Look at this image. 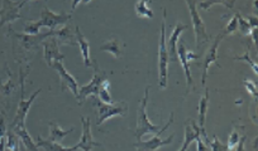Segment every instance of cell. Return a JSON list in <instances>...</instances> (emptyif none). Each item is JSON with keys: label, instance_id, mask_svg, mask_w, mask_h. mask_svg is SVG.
Wrapping results in <instances>:
<instances>
[{"label": "cell", "instance_id": "cell-15", "mask_svg": "<svg viewBox=\"0 0 258 151\" xmlns=\"http://www.w3.org/2000/svg\"><path fill=\"white\" fill-rule=\"evenodd\" d=\"M188 27L186 24L182 23H177L176 27L173 28L172 34H171L170 39L166 42V48H167V53H168V62H177V51H176V47H177V42H178V37L180 34L182 33L183 31H186Z\"/></svg>", "mask_w": 258, "mask_h": 151}, {"label": "cell", "instance_id": "cell-30", "mask_svg": "<svg viewBox=\"0 0 258 151\" xmlns=\"http://www.w3.org/2000/svg\"><path fill=\"white\" fill-rule=\"evenodd\" d=\"M239 138H240V136H239V133H238V131L237 130H233L232 133H230L229 138H228L227 150L228 151L233 150V148H234L235 146H237V143L239 142Z\"/></svg>", "mask_w": 258, "mask_h": 151}, {"label": "cell", "instance_id": "cell-24", "mask_svg": "<svg viewBox=\"0 0 258 151\" xmlns=\"http://www.w3.org/2000/svg\"><path fill=\"white\" fill-rule=\"evenodd\" d=\"M100 51L104 52H109V53L113 54L116 59H120L123 53H121V49H120V43L116 38H111L109 41H106L103 46L100 47Z\"/></svg>", "mask_w": 258, "mask_h": 151}, {"label": "cell", "instance_id": "cell-34", "mask_svg": "<svg viewBox=\"0 0 258 151\" xmlns=\"http://www.w3.org/2000/svg\"><path fill=\"white\" fill-rule=\"evenodd\" d=\"M7 133V122H6V115L4 112L0 113V138L4 137Z\"/></svg>", "mask_w": 258, "mask_h": 151}, {"label": "cell", "instance_id": "cell-20", "mask_svg": "<svg viewBox=\"0 0 258 151\" xmlns=\"http://www.w3.org/2000/svg\"><path fill=\"white\" fill-rule=\"evenodd\" d=\"M36 145L38 146V147L43 148L44 151H76V150H79L78 143H76L74 147H64V146H62L61 143H58V142H54V141H51V140H44L41 135L37 136Z\"/></svg>", "mask_w": 258, "mask_h": 151}, {"label": "cell", "instance_id": "cell-36", "mask_svg": "<svg viewBox=\"0 0 258 151\" xmlns=\"http://www.w3.org/2000/svg\"><path fill=\"white\" fill-rule=\"evenodd\" d=\"M195 141L198 142V151H209V148L207 147V143L203 141V138L200 137V136Z\"/></svg>", "mask_w": 258, "mask_h": 151}, {"label": "cell", "instance_id": "cell-12", "mask_svg": "<svg viewBox=\"0 0 258 151\" xmlns=\"http://www.w3.org/2000/svg\"><path fill=\"white\" fill-rule=\"evenodd\" d=\"M52 68L56 69L58 72V76H59V81H61V91L66 90H70L71 92L74 93L76 98H79V85H78V81L75 80L74 76H71L70 73L68 72V69L64 68L63 63L62 62H57V63L53 64Z\"/></svg>", "mask_w": 258, "mask_h": 151}, {"label": "cell", "instance_id": "cell-4", "mask_svg": "<svg viewBox=\"0 0 258 151\" xmlns=\"http://www.w3.org/2000/svg\"><path fill=\"white\" fill-rule=\"evenodd\" d=\"M166 16L167 12L163 9L162 28H161L160 47H158V72H160V87H167V68H168V53L166 48Z\"/></svg>", "mask_w": 258, "mask_h": 151}, {"label": "cell", "instance_id": "cell-27", "mask_svg": "<svg viewBox=\"0 0 258 151\" xmlns=\"http://www.w3.org/2000/svg\"><path fill=\"white\" fill-rule=\"evenodd\" d=\"M7 147L11 151H19V137L13 130L7 131Z\"/></svg>", "mask_w": 258, "mask_h": 151}, {"label": "cell", "instance_id": "cell-1", "mask_svg": "<svg viewBox=\"0 0 258 151\" xmlns=\"http://www.w3.org/2000/svg\"><path fill=\"white\" fill-rule=\"evenodd\" d=\"M148 95H150V86H147L145 90V96L141 100L140 108H138V117H137V128H136V137L138 140H142L143 136L146 133L150 132H158L163 128L161 125H153L150 121L147 116V102H148Z\"/></svg>", "mask_w": 258, "mask_h": 151}, {"label": "cell", "instance_id": "cell-13", "mask_svg": "<svg viewBox=\"0 0 258 151\" xmlns=\"http://www.w3.org/2000/svg\"><path fill=\"white\" fill-rule=\"evenodd\" d=\"M224 38L222 36V33L219 34L218 37H215L214 41H213L212 46H210L209 51L207 52L204 57V62H203V76H202V85H205V81H207V76H208V71H209V67L210 64L213 63H217V59H218V47H219L220 41ZM218 64V63H217ZM218 67H220L218 64Z\"/></svg>", "mask_w": 258, "mask_h": 151}, {"label": "cell", "instance_id": "cell-22", "mask_svg": "<svg viewBox=\"0 0 258 151\" xmlns=\"http://www.w3.org/2000/svg\"><path fill=\"white\" fill-rule=\"evenodd\" d=\"M53 37L57 39L59 46L62 44H69V46H78L76 43V37H74L70 32V27H64V28L59 29V31H53Z\"/></svg>", "mask_w": 258, "mask_h": 151}, {"label": "cell", "instance_id": "cell-9", "mask_svg": "<svg viewBox=\"0 0 258 151\" xmlns=\"http://www.w3.org/2000/svg\"><path fill=\"white\" fill-rule=\"evenodd\" d=\"M27 2H22V3H14V2H8V0H3L2 3V9H0V27L4 24H9L11 27L12 23L21 19V13L19 9L23 6H26Z\"/></svg>", "mask_w": 258, "mask_h": 151}, {"label": "cell", "instance_id": "cell-19", "mask_svg": "<svg viewBox=\"0 0 258 151\" xmlns=\"http://www.w3.org/2000/svg\"><path fill=\"white\" fill-rule=\"evenodd\" d=\"M75 37H76V43H78V46L80 47L81 56H83V59H84V64H85L86 67H93V61H91L90 58V43L86 41L85 37H84V34L81 33L79 27H76Z\"/></svg>", "mask_w": 258, "mask_h": 151}, {"label": "cell", "instance_id": "cell-17", "mask_svg": "<svg viewBox=\"0 0 258 151\" xmlns=\"http://www.w3.org/2000/svg\"><path fill=\"white\" fill-rule=\"evenodd\" d=\"M208 107H209V90H205V95L204 97L200 98L199 102V127L202 130V138H204V142L209 145L210 141L208 138L207 131H205V118H207V112H208Z\"/></svg>", "mask_w": 258, "mask_h": 151}, {"label": "cell", "instance_id": "cell-18", "mask_svg": "<svg viewBox=\"0 0 258 151\" xmlns=\"http://www.w3.org/2000/svg\"><path fill=\"white\" fill-rule=\"evenodd\" d=\"M190 123L185 126V138H183V145L182 147L178 151H187V148L190 147L191 143L197 140L198 137H202V130H200L199 126L197 125V122H194V120H188Z\"/></svg>", "mask_w": 258, "mask_h": 151}, {"label": "cell", "instance_id": "cell-26", "mask_svg": "<svg viewBox=\"0 0 258 151\" xmlns=\"http://www.w3.org/2000/svg\"><path fill=\"white\" fill-rule=\"evenodd\" d=\"M109 87H110V83H109L108 80H105L103 82V85H101L100 90H99V100L103 101L104 103H108V105H113L114 101L111 100L110 97V93H109Z\"/></svg>", "mask_w": 258, "mask_h": 151}, {"label": "cell", "instance_id": "cell-21", "mask_svg": "<svg viewBox=\"0 0 258 151\" xmlns=\"http://www.w3.org/2000/svg\"><path fill=\"white\" fill-rule=\"evenodd\" d=\"M13 131L16 132V135L21 138V141L23 142V145L26 146V148L28 151H41L38 146L36 145L33 140H32L31 135L27 131L26 125H17L16 127L13 128Z\"/></svg>", "mask_w": 258, "mask_h": 151}, {"label": "cell", "instance_id": "cell-37", "mask_svg": "<svg viewBox=\"0 0 258 151\" xmlns=\"http://www.w3.org/2000/svg\"><path fill=\"white\" fill-rule=\"evenodd\" d=\"M245 141H247V136H242V137L239 138V142H238L237 146H235V151H245L244 150Z\"/></svg>", "mask_w": 258, "mask_h": 151}, {"label": "cell", "instance_id": "cell-2", "mask_svg": "<svg viewBox=\"0 0 258 151\" xmlns=\"http://www.w3.org/2000/svg\"><path fill=\"white\" fill-rule=\"evenodd\" d=\"M94 106L98 108L96 113H98V121L96 125L100 126L105 122L108 118L114 117V116H121L125 117L128 113V103L120 101V102H114L113 105H108L104 103L103 101L99 100L98 97H94Z\"/></svg>", "mask_w": 258, "mask_h": 151}, {"label": "cell", "instance_id": "cell-25", "mask_svg": "<svg viewBox=\"0 0 258 151\" xmlns=\"http://www.w3.org/2000/svg\"><path fill=\"white\" fill-rule=\"evenodd\" d=\"M136 13L138 14V17L141 18H150L152 19L153 17V12L148 8V3L147 2H138L136 4Z\"/></svg>", "mask_w": 258, "mask_h": 151}, {"label": "cell", "instance_id": "cell-28", "mask_svg": "<svg viewBox=\"0 0 258 151\" xmlns=\"http://www.w3.org/2000/svg\"><path fill=\"white\" fill-rule=\"evenodd\" d=\"M234 4L235 2L233 0V2H203V3H198V6L204 9V11H209L210 7L213 6H225L228 9H232Z\"/></svg>", "mask_w": 258, "mask_h": 151}, {"label": "cell", "instance_id": "cell-5", "mask_svg": "<svg viewBox=\"0 0 258 151\" xmlns=\"http://www.w3.org/2000/svg\"><path fill=\"white\" fill-rule=\"evenodd\" d=\"M93 68L95 69L93 80H91L88 85L79 87V105H83L84 101L86 100L88 96L93 95L94 97H96V96L99 95V90H100L101 85H103L104 81L106 80L105 72L100 68V66H99L96 61H93Z\"/></svg>", "mask_w": 258, "mask_h": 151}, {"label": "cell", "instance_id": "cell-14", "mask_svg": "<svg viewBox=\"0 0 258 151\" xmlns=\"http://www.w3.org/2000/svg\"><path fill=\"white\" fill-rule=\"evenodd\" d=\"M81 123H83V135H81L80 141H79L78 146L79 148H83L84 151H91L94 146L100 147L101 143L96 142L94 140L93 135H91V122L89 117H83L81 116Z\"/></svg>", "mask_w": 258, "mask_h": 151}, {"label": "cell", "instance_id": "cell-31", "mask_svg": "<svg viewBox=\"0 0 258 151\" xmlns=\"http://www.w3.org/2000/svg\"><path fill=\"white\" fill-rule=\"evenodd\" d=\"M235 17H237V21H238V28L242 31L243 34H247L248 32L250 31V27L249 24H248V22L245 21V19H243L239 13H235Z\"/></svg>", "mask_w": 258, "mask_h": 151}, {"label": "cell", "instance_id": "cell-23", "mask_svg": "<svg viewBox=\"0 0 258 151\" xmlns=\"http://www.w3.org/2000/svg\"><path fill=\"white\" fill-rule=\"evenodd\" d=\"M49 130H51V132H49L48 140L58 142V141H61L64 136L71 133L73 131H75V127L70 128V130H62V127L56 122V121H51V122H49Z\"/></svg>", "mask_w": 258, "mask_h": 151}, {"label": "cell", "instance_id": "cell-8", "mask_svg": "<svg viewBox=\"0 0 258 151\" xmlns=\"http://www.w3.org/2000/svg\"><path fill=\"white\" fill-rule=\"evenodd\" d=\"M71 19V14H68L66 12H62L61 14H54L53 12L49 11L47 7H44L41 12V21L36 22L37 27H47L51 28V31H54L57 26H63Z\"/></svg>", "mask_w": 258, "mask_h": 151}, {"label": "cell", "instance_id": "cell-10", "mask_svg": "<svg viewBox=\"0 0 258 151\" xmlns=\"http://www.w3.org/2000/svg\"><path fill=\"white\" fill-rule=\"evenodd\" d=\"M8 31H11L12 36L16 38V41L19 42L21 47L26 51H32V49L37 48L42 42L48 37H53V31H49L47 33H39L37 36H28V34H14L12 27H9Z\"/></svg>", "mask_w": 258, "mask_h": 151}, {"label": "cell", "instance_id": "cell-11", "mask_svg": "<svg viewBox=\"0 0 258 151\" xmlns=\"http://www.w3.org/2000/svg\"><path fill=\"white\" fill-rule=\"evenodd\" d=\"M42 46L44 49V61H46L47 66L53 67L54 63L57 62H62L63 59V54L59 52V44L54 37H48L42 42Z\"/></svg>", "mask_w": 258, "mask_h": 151}, {"label": "cell", "instance_id": "cell-33", "mask_svg": "<svg viewBox=\"0 0 258 151\" xmlns=\"http://www.w3.org/2000/svg\"><path fill=\"white\" fill-rule=\"evenodd\" d=\"M209 145H210V147H212V151H228L227 146H225L224 143H223L222 141L217 137V136H214V141H213V142H210Z\"/></svg>", "mask_w": 258, "mask_h": 151}, {"label": "cell", "instance_id": "cell-38", "mask_svg": "<svg viewBox=\"0 0 258 151\" xmlns=\"http://www.w3.org/2000/svg\"><path fill=\"white\" fill-rule=\"evenodd\" d=\"M7 148V138L2 137L0 138V151H6Z\"/></svg>", "mask_w": 258, "mask_h": 151}, {"label": "cell", "instance_id": "cell-3", "mask_svg": "<svg viewBox=\"0 0 258 151\" xmlns=\"http://www.w3.org/2000/svg\"><path fill=\"white\" fill-rule=\"evenodd\" d=\"M26 76L27 73H23V69H19V77H21V102H19L16 117H14L13 122L9 126V130H13L17 125H26V117L27 115H28V111L31 110V106L33 105L34 100H36L37 96H38L42 91L41 88H38L28 100H26V98H24V78H26Z\"/></svg>", "mask_w": 258, "mask_h": 151}, {"label": "cell", "instance_id": "cell-32", "mask_svg": "<svg viewBox=\"0 0 258 151\" xmlns=\"http://www.w3.org/2000/svg\"><path fill=\"white\" fill-rule=\"evenodd\" d=\"M235 59H237V61H243V62H247V63L249 64L250 67H252V69H253V71H254V73H255V74L258 73L257 63H254V62H253L252 59H250V57H249V52H245V53L243 54V56H240V57H235Z\"/></svg>", "mask_w": 258, "mask_h": 151}, {"label": "cell", "instance_id": "cell-16", "mask_svg": "<svg viewBox=\"0 0 258 151\" xmlns=\"http://www.w3.org/2000/svg\"><path fill=\"white\" fill-rule=\"evenodd\" d=\"M176 51H177V58H180L181 64H182L183 69H185V76H186V93H188L191 91V87H194V81L192 76H191L190 72V63L186 59V53H187V49H186L185 43H183L182 39H178L177 47H176Z\"/></svg>", "mask_w": 258, "mask_h": 151}, {"label": "cell", "instance_id": "cell-7", "mask_svg": "<svg viewBox=\"0 0 258 151\" xmlns=\"http://www.w3.org/2000/svg\"><path fill=\"white\" fill-rule=\"evenodd\" d=\"M186 6L188 7V11H190V17L191 22H192L194 33H195L197 47L200 48L202 44H205L209 42V36L207 33V27H205L203 18L200 17L199 12L197 9V2H186Z\"/></svg>", "mask_w": 258, "mask_h": 151}, {"label": "cell", "instance_id": "cell-29", "mask_svg": "<svg viewBox=\"0 0 258 151\" xmlns=\"http://www.w3.org/2000/svg\"><path fill=\"white\" fill-rule=\"evenodd\" d=\"M235 31H238V21H237V17H234V18H232L229 21V23H228V26L225 27L224 32L222 33L223 37L225 36H229V34H233Z\"/></svg>", "mask_w": 258, "mask_h": 151}, {"label": "cell", "instance_id": "cell-6", "mask_svg": "<svg viewBox=\"0 0 258 151\" xmlns=\"http://www.w3.org/2000/svg\"><path fill=\"white\" fill-rule=\"evenodd\" d=\"M173 117H175V115H173V112H171L170 120H168L167 123L163 126L162 130L158 131L157 135H156L155 137H152L151 140H148V141L138 140V142L133 143V146L137 148V151H156L157 148L163 147V146H166V145H170V143L173 141V137H175V132H173L172 135L168 136L167 138H165V140H162V138H161V133H162L165 130H167V128L170 127V125H172Z\"/></svg>", "mask_w": 258, "mask_h": 151}, {"label": "cell", "instance_id": "cell-35", "mask_svg": "<svg viewBox=\"0 0 258 151\" xmlns=\"http://www.w3.org/2000/svg\"><path fill=\"white\" fill-rule=\"evenodd\" d=\"M244 86L248 91H249L250 95L254 96V98L257 100V86L253 82H249V80H244Z\"/></svg>", "mask_w": 258, "mask_h": 151}]
</instances>
